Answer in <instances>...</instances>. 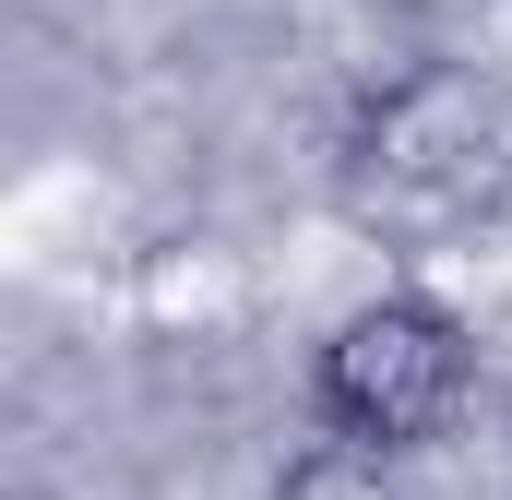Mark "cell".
I'll list each match as a JSON object with an SVG mask.
<instances>
[{
    "mask_svg": "<svg viewBox=\"0 0 512 500\" xmlns=\"http://www.w3.org/2000/svg\"><path fill=\"white\" fill-rule=\"evenodd\" d=\"M465 322L453 310H429V298H370V310H346L334 322V346H322V429L346 441V453H405V441H429L453 405H465Z\"/></svg>",
    "mask_w": 512,
    "mask_h": 500,
    "instance_id": "obj_1",
    "label": "cell"
},
{
    "mask_svg": "<svg viewBox=\"0 0 512 500\" xmlns=\"http://www.w3.org/2000/svg\"><path fill=\"white\" fill-rule=\"evenodd\" d=\"M274 500H393V489H382V465H370V453H346V441H334V453H310Z\"/></svg>",
    "mask_w": 512,
    "mask_h": 500,
    "instance_id": "obj_2",
    "label": "cell"
}]
</instances>
